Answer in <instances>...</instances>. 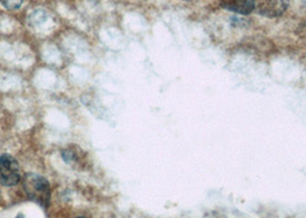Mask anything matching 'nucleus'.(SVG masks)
<instances>
[{
  "instance_id": "f257e3e1",
  "label": "nucleus",
  "mask_w": 306,
  "mask_h": 218,
  "mask_svg": "<svg viewBox=\"0 0 306 218\" xmlns=\"http://www.w3.org/2000/svg\"><path fill=\"white\" fill-rule=\"evenodd\" d=\"M23 189L33 201L43 207H48L51 197L49 182L37 174H28L23 178Z\"/></svg>"
},
{
  "instance_id": "39448f33",
  "label": "nucleus",
  "mask_w": 306,
  "mask_h": 218,
  "mask_svg": "<svg viewBox=\"0 0 306 218\" xmlns=\"http://www.w3.org/2000/svg\"><path fill=\"white\" fill-rule=\"evenodd\" d=\"M0 1H2L3 5L5 6L7 9L13 10L20 8L25 0H0Z\"/></svg>"
},
{
  "instance_id": "423d86ee",
  "label": "nucleus",
  "mask_w": 306,
  "mask_h": 218,
  "mask_svg": "<svg viewBox=\"0 0 306 218\" xmlns=\"http://www.w3.org/2000/svg\"><path fill=\"white\" fill-rule=\"evenodd\" d=\"M79 218H84V217H79Z\"/></svg>"
},
{
  "instance_id": "f03ea898",
  "label": "nucleus",
  "mask_w": 306,
  "mask_h": 218,
  "mask_svg": "<svg viewBox=\"0 0 306 218\" xmlns=\"http://www.w3.org/2000/svg\"><path fill=\"white\" fill-rule=\"evenodd\" d=\"M20 179L21 170L18 161L9 154L0 156V184L4 186H14Z\"/></svg>"
},
{
  "instance_id": "20e7f679",
  "label": "nucleus",
  "mask_w": 306,
  "mask_h": 218,
  "mask_svg": "<svg viewBox=\"0 0 306 218\" xmlns=\"http://www.w3.org/2000/svg\"><path fill=\"white\" fill-rule=\"evenodd\" d=\"M222 6L235 13L247 15L254 9V0H222Z\"/></svg>"
},
{
  "instance_id": "7ed1b4c3",
  "label": "nucleus",
  "mask_w": 306,
  "mask_h": 218,
  "mask_svg": "<svg viewBox=\"0 0 306 218\" xmlns=\"http://www.w3.org/2000/svg\"><path fill=\"white\" fill-rule=\"evenodd\" d=\"M258 14L266 17H277L284 13L286 5L283 0H254Z\"/></svg>"
}]
</instances>
